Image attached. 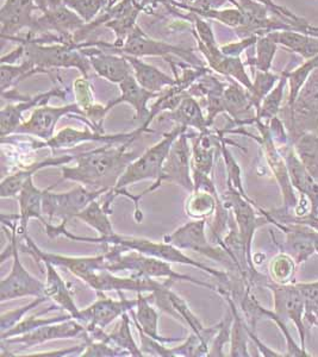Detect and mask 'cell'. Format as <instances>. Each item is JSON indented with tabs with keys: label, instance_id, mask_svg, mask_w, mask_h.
<instances>
[{
	"label": "cell",
	"instance_id": "1",
	"mask_svg": "<svg viewBox=\"0 0 318 357\" xmlns=\"http://www.w3.org/2000/svg\"><path fill=\"white\" fill-rule=\"evenodd\" d=\"M131 143L105 144L93 151L75 155V166H61L62 178L94 187V190L114 188L128 166L139 158L136 153L127 151Z\"/></svg>",
	"mask_w": 318,
	"mask_h": 357
},
{
	"label": "cell",
	"instance_id": "2",
	"mask_svg": "<svg viewBox=\"0 0 318 357\" xmlns=\"http://www.w3.org/2000/svg\"><path fill=\"white\" fill-rule=\"evenodd\" d=\"M65 223L47 224L45 225V234L50 240H55L57 237H66L70 241L82 242V243H100L106 247L109 245H117L121 248L123 252H136L143 255L156 257L160 260L167 261L171 264H188L191 267L200 269L203 272L208 273L209 275L215 276L220 279L223 284H228L230 281V274L222 271H216L212 268L206 267L203 264L192 260L191 257L185 255L178 248L173 247L168 243H159L153 241L142 238V237H132V236H123L119 234L106 236V237H82V236L74 235L72 232L66 229Z\"/></svg>",
	"mask_w": 318,
	"mask_h": 357
},
{
	"label": "cell",
	"instance_id": "3",
	"mask_svg": "<svg viewBox=\"0 0 318 357\" xmlns=\"http://www.w3.org/2000/svg\"><path fill=\"white\" fill-rule=\"evenodd\" d=\"M188 131V128L185 126H176L173 130L167 134L163 135L162 139L156 143V146H151L149 149L144 151L141 156L135 158L134 161L128 166L126 172L123 173L122 176L119 178V181L114 187L116 191H119L121 195H126L134 202L136 212H135V220L137 223H141L143 220V215L139 211V200L142 199L144 195L151 193V190L148 187L142 195H132L127 191V187L134 183H139L144 180H154V183L158 186H161V175H162L163 165L167 158L169 151H171L173 143L179 135Z\"/></svg>",
	"mask_w": 318,
	"mask_h": 357
},
{
	"label": "cell",
	"instance_id": "4",
	"mask_svg": "<svg viewBox=\"0 0 318 357\" xmlns=\"http://www.w3.org/2000/svg\"><path fill=\"white\" fill-rule=\"evenodd\" d=\"M109 271L112 273L130 272L135 275L146 276L151 279H168L173 281H188L205 289L217 292V287L205 281L197 280L191 276L183 275L172 268L171 262L156 257L143 255L136 252H123L117 245H109L105 252Z\"/></svg>",
	"mask_w": 318,
	"mask_h": 357
},
{
	"label": "cell",
	"instance_id": "5",
	"mask_svg": "<svg viewBox=\"0 0 318 357\" xmlns=\"http://www.w3.org/2000/svg\"><path fill=\"white\" fill-rule=\"evenodd\" d=\"M279 117L292 146L303 135L318 134V67L308 77L296 100L282 105Z\"/></svg>",
	"mask_w": 318,
	"mask_h": 357
},
{
	"label": "cell",
	"instance_id": "6",
	"mask_svg": "<svg viewBox=\"0 0 318 357\" xmlns=\"http://www.w3.org/2000/svg\"><path fill=\"white\" fill-rule=\"evenodd\" d=\"M11 41L24 45V60L45 69L50 74L53 68H78L82 77L89 79L91 63L89 57L82 50V43H55L45 45L43 43L28 41L22 37H13Z\"/></svg>",
	"mask_w": 318,
	"mask_h": 357
},
{
	"label": "cell",
	"instance_id": "7",
	"mask_svg": "<svg viewBox=\"0 0 318 357\" xmlns=\"http://www.w3.org/2000/svg\"><path fill=\"white\" fill-rule=\"evenodd\" d=\"M3 229L8 237V242L13 245V269L0 284V301L5 303L25 296L41 298L45 296V282L36 279L33 274L25 269L20 259V235H18V220L11 223L8 218L1 215Z\"/></svg>",
	"mask_w": 318,
	"mask_h": 357
},
{
	"label": "cell",
	"instance_id": "8",
	"mask_svg": "<svg viewBox=\"0 0 318 357\" xmlns=\"http://www.w3.org/2000/svg\"><path fill=\"white\" fill-rule=\"evenodd\" d=\"M253 126H257L259 130V136L245 132L243 129H236V130H229L230 132H236V134H243L248 137L255 139L260 146H262L264 155H265L266 161L268 165L269 169L277 180L282 197V206L280 210L285 212H292L298 205L297 192L294 191V186L291 183L289 169L286 165L285 158L282 156V151L279 146L274 142L273 137L269 131L268 123L262 122V121H255L254 119Z\"/></svg>",
	"mask_w": 318,
	"mask_h": 357
},
{
	"label": "cell",
	"instance_id": "9",
	"mask_svg": "<svg viewBox=\"0 0 318 357\" xmlns=\"http://www.w3.org/2000/svg\"><path fill=\"white\" fill-rule=\"evenodd\" d=\"M54 187L45 188L42 203L43 215L50 224H54L55 220H60V223H68L70 220L77 218V215L93 200L98 199L109 191L106 188L90 191L86 186L79 183L78 186L74 187L70 191L54 193L52 192Z\"/></svg>",
	"mask_w": 318,
	"mask_h": 357
},
{
	"label": "cell",
	"instance_id": "10",
	"mask_svg": "<svg viewBox=\"0 0 318 357\" xmlns=\"http://www.w3.org/2000/svg\"><path fill=\"white\" fill-rule=\"evenodd\" d=\"M227 191L220 195L225 206L228 207L234 215V220L236 222L237 229L240 232L241 240L245 245V254L248 259L249 264L253 269H257L253 264V247L254 235L259 227L266 224H269V220L266 215L260 213V206L249 197L241 195L240 192L235 190L233 186L227 185Z\"/></svg>",
	"mask_w": 318,
	"mask_h": 357
},
{
	"label": "cell",
	"instance_id": "11",
	"mask_svg": "<svg viewBox=\"0 0 318 357\" xmlns=\"http://www.w3.org/2000/svg\"><path fill=\"white\" fill-rule=\"evenodd\" d=\"M255 286L268 289L273 293L274 316L280 318L282 321H292L296 325L299 338H301V347L305 349L306 331L308 326L305 323V301L302 293L297 287L296 282L287 284H275L271 280V278L262 275L259 276Z\"/></svg>",
	"mask_w": 318,
	"mask_h": 357
},
{
	"label": "cell",
	"instance_id": "12",
	"mask_svg": "<svg viewBox=\"0 0 318 357\" xmlns=\"http://www.w3.org/2000/svg\"><path fill=\"white\" fill-rule=\"evenodd\" d=\"M206 222L208 220H191V222L178 227L176 231L165 236L163 242L171 244L180 250H191V252H198L200 255L206 256L218 264L227 266L232 271L238 272L236 264L232 260V257L220 245L212 247L210 244V241L206 237V231H205Z\"/></svg>",
	"mask_w": 318,
	"mask_h": 357
},
{
	"label": "cell",
	"instance_id": "13",
	"mask_svg": "<svg viewBox=\"0 0 318 357\" xmlns=\"http://www.w3.org/2000/svg\"><path fill=\"white\" fill-rule=\"evenodd\" d=\"M223 131H202L192 143V178L195 183V191L217 192L212 180V172L215 167L217 154L220 151Z\"/></svg>",
	"mask_w": 318,
	"mask_h": 357
},
{
	"label": "cell",
	"instance_id": "14",
	"mask_svg": "<svg viewBox=\"0 0 318 357\" xmlns=\"http://www.w3.org/2000/svg\"><path fill=\"white\" fill-rule=\"evenodd\" d=\"M85 22L61 1L48 4L43 16L33 20L25 37L33 38L38 33H55L61 43H74L73 36L85 26ZM75 45V43H74Z\"/></svg>",
	"mask_w": 318,
	"mask_h": 357
},
{
	"label": "cell",
	"instance_id": "15",
	"mask_svg": "<svg viewBox=\"0 0 318 357\" xmlns=\"http://www.w3.org/2000/svg\"><path fill=\"white\" fill-rule=\"evenodd\" d=\"M144 134V131L139 128L130 132H121V134L107 135L105 132L94 131L93 129H84L78 130L74 128H65L55 134L53 138L43 142H31L33 151H38L43 148H50L53 151L60 149H70L74 146H80L86 142H99L104 144H124V143L134 142L136 138Z\"/></svg>",
	"mask_w": 318,
	"mask_h": 357
},
{
	"label": "cell",
	"instance_id": "16",
	"mask_svg": "<svg viewBox=\"0 0 318 357\" xmlns=\"http://www.w3.org/2000/svg\"><path fill=\"white\" fill-rule=\"evenodd\" d=\"M105 50L135 57L161 56L167 62L171 61V55H178L184 57L185 60L191 62L192 65H200L191 50L178 45H172L166 42L156 41L143 33L142 29L137 25L128 33L126 41L119 48H107Z\"/></svg>",
	"mask_w": 318,
	"mask_h": 357
},
{
	"label": "cell",
	"instance_id": "17",
	"mask_svg": "<svg viewBox=\"0 0 318 357\" xmlns=\"http://www.w3.org/2000/svg\"><path fill=\"white\" fill-rule=\"evenodd\" d=\"M173 282H174L173 280H166V284H163L161 289L149 293V296H148L149 301L156 305V307L161 310L162 312L167 313L173 318L184 323L185 325H188L192 333H197L199 336L206 337L210 341H212V338L215 337L217 330H218L220 323L209 329L205 328L203 323L199 321V318L192 312L188 301L172 291L171 286Z\"/></svg>",
	"mask_w": 318,
	"mask_h": 357
},
{
	"label": "cell",
	"instance_id": "18",
	"mask_svg": "<svg viewBox=\"0 0 318 357\" xmlns=\"http://www.w3.org/2000/svg\"><path fill=\"white\" fill-rule=\"evenodd\" d=\"M117 293L119 294V301L106 296L104 292H97V301L89 307L80 310L78 321L85 325L86 330H105L112 321L136 307V299L129 301L124 298L123 292Z\"/></svg>",
	"mask_w": 318,
	"mask_h": 357
},
{
	"label": "cell",
	"instance_id": "19",
	"mask_svg": "<svg viewBox=\"0 0 318 357\" xmlns=\"http://www.w3.org/2000/svg\"><path fill=\"white\" fill-rule=\"evenodd\" d=\"M72 114L85 116L78 102L63 106H37L28 121L22 123L15 134L30 135L42 141H48L55 136L57 122Z\"/></svg>",
	"mask_w": 318,
	"mask_h": 357
},
{
	"label": "cell",
	"instance_id": "20",
	"mask_svg": "<svg viewBox=\"0 0 318 357\" xmlns=\"http://www.w3.org/2000/svg\"><path fill=\"white\" fill-rule=\"evenodd\" d=\"M188 137L185 131L173 143L163 165L161 181L176 183L192 193L195 191V183L192 178V146Z\"/></svg>",
	"mask_w": 318,
	"mask_h": 357
},
{
	"label": "cell",
	"instance_id": "21",
	"mask_svg": "<svg viewBox=\"0 0 318 357\" xmlns=\"http://www.w3.org/2000/svg\"><path fill=\"white\" fill-rule=\"evenodd\" d=\"M85 325L77 319L53 323V324L42 325L40 328L24 333L21 336L10 337L6 340H1V345H16L23 347V349H29L36 345L43 344L45 342L55 341V340H66V338H86Z\"/></svg>",
	"mask_w": 318,
	"mask_h": 357
},
{
	"label": "cell",
	"instance_id": "22",
	"mask_svg": "<svg viewBox=\"0 0 318 357\" xmlns=\"http://www.w3.org/2000/svg\"><path fill=\"white\" fill-rule=\"evenodd\" d=\"M47 0H5L0 10L1 38H13L23 29H30L33 24V10L47 8Z\"/></svg>",
	"mask_w": 318,
	"mask_h": 357
},
{
	"label": "cell",
	"instance_id": "23",
	"mask_svg": "<svg viewBox=\"0 0 318 357\" xmlns=\"http://www.w3.org/2000/svg\"><path fill=\"white\" fill-rule=\"evenodd\" d=\"M282 156L285 158L291 183L294 191L298 192L299 199H305L310 203L311 211L309 215H318V183L315 180L310 172L306 169L304 163L298 158L292 144L279 146Z\"/></svg>",
	"mask_w": 318,
	"mask_h": 357
},
{
	"label": "cell",
	"instance_id": "24",
	"mask_svg": "<svg viewBox=\"0 0 318 357\" xmlns=\"http://www.w3.org/2000/svg\"><path fill=\"white\" fill-rule=\"evenodd\" d=\"M82 50L89 57L91 67L96 70V73L107 82L119 85L131 74H134L132 67L122 54H105L96 47H87L85 43H82Z\"/></svg>",
	"mask_w": 318,
	"mask_h": 357
},
{
	"label": "cell",
	"instance_id": "25",
	"mask_svg": "<svg viewBox=\"0 0 318 357\" xmlns=\"http://www.w3.org/2000/svg\"><path fill=\"white\" fill-rule=\"evenodd\" d=\"M54 97L65 99L66 91L61 86H54L45 93L37 94L33 97H28L24 100H21L15 105H6L0 111V135L1 138L15 134L17 129L20 128L22 123V118L25 111H29L36 106L45 105Z\"/></svg>",
	"mask_w": 318,
	"mask_h": 357
},
{
	"label": "cell",
	"instance_id": "26",
	"mask_svg": "<svg viewBox=\"0 0 318 357\" xmlns=\"http://www.w3.org/2000/svg\"><path fill=\"white\" fill-rule=\"evenodd\" d=\"M225 114H228L236 126H253L257 116L249 91L243 86L230 79L223 94Z\"/></svg>",
	"mask_w": 318,
	"mask_h": 357
},
{
	"label": "cell",
	"instance_id": "27",
	"mask_svg": "<svg viewBox=\"0 0 318 357\" xmlns=\"http://www.w3.org/2000/svg\"><path fill=\"white\" fill-rule=\"evenodd\" d=\"M45 190H40L35 186L33 176L26 180L24 186L22 187L20 195L17 197L18 205H20V215H13V218L18 220V235H26L29 220L36 218L43 225H47L48 222L45 220L42 210L43 203V195Z\"/></svg>",
	"mask_w": 318,
	"mask_h": 357
},
{
	"label": "cell",
	"instance_id": "28",
	"mask_svg": "<svg viewBox=\"0 0 318 357\" xmlns=\"http://www.w3.org/2000/svg\"><path fill=\"white\" fill-rule=\"evenodd\" d=\"M119 195H121L119 191L111 188L104 195V199H100V197L98 199L93 200L85 210H82L77 215V218L89 227H93L100 237L114 235L116 232L111 223L110 215H112V204Z\"/></svg>",
	"mask_w": 318,
	"mask_h": 357
},
{
	"label": "cell",
	"instance_id": "29",
	"mask_svg": "<svg viewBox=\"0 0 318 357\" xmlns=\"http://www.w3.org/2000/svg\"><path fill=\"white\" fill-rule=\"evenodd\" d=\"M119 89H121V96L114 100L107 102L105 105L106 112L119 105L122 102L130 104L131 107L136 112V119L139 121H146L149 116V107H148V102L153 98L159 97L160 93H153L146 89H143L139 85L137 80L135 79L134 74H131L130 77H128L124 82L119 84Z\"/></svg>",
	"mask_w": 318,
	"mask_h": 357
},
{
	"label": "cell",
	"instance_id": "30",
	"mask_svg": "<svg viewBox=\"0 0 318 357\" xmlns=\"http://www.w3.org/2000/svg\"><path fill=\"white\" fill-rule=\"evenodd\" d=\"M74 160H75V155H62L59 158H45L42 161L31 163L30 166L25 167L23 169L15 172L13 174L3 178V181L0 183V198L1 199L17 198L21 192L22 187L26 183V180L33 176L37 171L45 167L65 166Z\"/></svg>",
	"mask_w": 318,
	"mask_h": 357
},
{
	"label": "cell",
	"instance_id": "31",
	"mask_svg": "<svg viewBox=\"0 0 318 357\" xmlns=\"http://www.w3.org/2000/svg\"><path fill=\"white\" fill-rule=\"evenodd\" d=\"M137 304L134 310H131V318L134 321L135 328L142 330L147 336L153 340L168 344V343H178L183 342L181 338H166L161 336L159 331V312L153 306V303L149 301V296H143V293H137Z\"/></svg>",
	"mask_w": 318,
	"mask_h": 357
},
{
	"label": "cell",
	"instance_id": "32",
	"mask_svg": "<svg viewBox=\"0 0 318 357\" xmlns=\"http://www.w3.org/2000/svg\"><path fill=\"white\" fill-rule=\"evenodd\" d=\"M42 264H45V272H47L45 296L48 298V301H54V304L57 305L60 309L65 310L66 312L70 313L74 319L78 321L80 310L77 307L70 287L67 286L66 281L62 279V276L59 274L53 264L50 262H42Z\"/></svg>",
	"mask_w": 318,
	"mask_h": 357
},
{
	"label": "cell",
	"instance_id": "33",
	"mask_svg": "<svg viewBox=\"0 0 318 357\" xmlns=\"http://www.w3.org/2000/svg\"><path fill=\"white\" fill-rule=\"evenodd\" d=\"M123 55V54H122ZM134 72V77L143 89L153 93H161L162 91L176 84V77H169L162 70L156 68V66L148 65L139 57L124 55Z\"/></svg>",
	"mask_w": 318,
	"mask_h": 357
},
{
	"label": "cell",
	"instance_id": "34",
	"mask_svg": "<svg viewBox=\"0 0 318 357\" xmlns=\"http://www.w3.org/2000/svg\"><path fill=\"white\" fill-rule=\"evenodd\" d=\"M203 56L208 61L210 69L223 77L233 79L245 89L252 91L253 82L250 80L243 62L241 61V57L227 56L220 50L216 53H205Z\"/></svg>",
	"mask_w": 318,
	"mask_h": 357
},
{
	"label": "cell",
	"instance_id": "35",
	"mask_svg": "<svg viewBox=\"0 0 318 357\" xmlns=\"http://www.w3.org/2000/svg\"><path fill=\"white\" fill-rule=\"evenodd\" d=\"M163 119L176 123V126L193 128L199 132L208 130L210 128L206 116L203 114L199 102H197L196 98L192 97L188 93L183 98V100L180 102L176 110L166 114Z\"/></svg>",
	"mask_w": 318,
	"mask_h": 357
},
{
	"label": "cell",
	"instance_id": "36",
	"mask_svg": "<svg viewBox=\"0 0 318 357\" xmlns=\"http://www.w3.org/2000/svg\"><path fill=\"white\" fill-rule=\"evenodd\" d=\"M278 45L290 49L306 60L318 55V37L299 33L296 30H278L267 33Z\"/></svg>",
	"mask_w": 318,
	"mask_h": 357
},
{
	"label": "cell",
	"instance_id": "37",
	"mask_svg": "<svg viewBox=\"0 0 318 357\" xmlns=\"http://www.w3.org/2000/svg\"><path fill=\"white\" fill-rule=\"evenodd\" d=\"M220 198L218 192L197 190L190 193L185 203V212L191 220H208L215 215Z\"/></svg>",
	"mask_w": 318,
	"mask_h": 357
},
{
	"label": "cell",
	"instance_id": "38",
	"mask_svg": "<svg viewBox=\"0 0 318 357\" xmlns=\"http://www.w3.org/2000/svg\"><path fill=\"white\" fill-rule=\"evenodd\" d=\"M289 84V77H287V69H285L280 74V79L274 86V89L266 96L265 99L262 100V105L257 111L255 121H262V122L268 123L271 119L278 117L282 110V102L285 93L286 86Z\"/></svg>",
	"mask_w": 318,
	"mask_h": 357
},
{
	"label": "cell",
	"instance_id": "39",
	"mask_svg": "<svg viewBox=\"0 0 318 357\" xmlns=\"http://www.w3.org/2000/svg\"><path fill=\"white\" fill-rule=\"evenodd\" d=\"M129 313L130 312H126L121 317V323H119V328L114 330L112 333H106L105 340L103 342L110 343V344L114 345L117 348L126 350V351L130 354V356L143 357L144 354L142 353V350L137 345V343L135 342L134 336L131 333Z\"/></svg>",
	"mask_w": 318,
	"mask_h": 357
},
{
	"label": "cell",
	"instance_id": "40",
	"mask_svg": "<svg viewBox=\"0 0 318 357\" xmlns=\"http://www.w3.org/2000/svg\"><path fill=\"white\" fill-rule=\"evenodd\" d=\"M294 146L298 158L318 183V134L303 135L294 142Z\"/></svg>",
	"mask_w": 318,
	"mask_h": 357
},
{
	"label": "cell",
	"instance_id": "41",
	"mask_svg": "<svg viewBox=\"0 0 318 357\" xmlns=\"http://www.w3.org/2000/svg\"><path fill=\"white\" fill-rule=\"evenodd\" d=\"M50 74L45 69L40 68L30 61L22 62L21 65H1L0 67V86L4 93L10 87L16 85L18 82H23L35 74Z\"/></svg>",
	"mask_w": 318,
	"mask_h": 357
},
{
	"label": "cell",
	"instance_id": "42",
	"mask_svg": "<svg viewBox=\"0 0 318 357\" xmlns=\"http://www.w3.org/2000/svg\"><path fill=\"white\" fill-rule=\"evenodd\" d=\"M59 309H60V307H59L57 305H54V306H52L50 309L45 310V311H42V312L38 313V314H33V316L28 317V318H24L23 321H20L18 324L15 325L11 329L5 331V333H0V340H6V338H10V337L21 336V335H24V333H30V331L40 328L42 325L60 323V321H68V319L73 318L70 314L54 317V318H40V317H38L40 314H42V313L50 312V311H53V310Z\"/></svg>",
	"mask_w": 318,
	"mask_h": 357
},
{
	"label": "cell",
	"instance_id": "43",
	"mask_svg": "<svg viewBox=\"0 0 318 357\" xmlns=\"http://www.w3.org/2000/svg\"><path fill=\"white\" fill-rule=\"evenodd\" d=\"M297 267V262L292 256L280 252L274 256L269 264L271 280L279 284H292L294 282Z\"/></svg>",
	"mask_w": 318,
	"mask_h": 357
},
{
	"label": "cell",
	"instance_id": "44",
	"mask_svg": "<svg viewBox=\"0 0 318 357\" xmlns=\"http://www.w3.org/2000/svg\"><path fill=\"white\" fill-rule=\"evenodd\" d=\"M255 1L265 5L266 8H268L269 13H274L275 16L279 17V20L292 26L296 31L318 37V28L312 26L309 22L305 21V18H301L294 13H291L289 8L275 4L273 0H255Z\"/></svg>",
	"mask_w": 318,
	"mask_h": 357
},
{
	"label": "cell",
	"instance_id": "45",
	"mask_svg": "<svg viewBox=\"0 0 318 357\" xmlns=\"http://www.w3.org/2000/svg\"><path fill=\"white\" fill-rule=\"evenodd\" d=\"M318 67V55L317 56L311 57L308 61L304 62L302 66H299L296 69L289 68L287 66V77H289V98L286 104H292L296 100L299 91L302 89L303 86L305 84L308 77H310V74L314 72L315 69Z\"/></svg>",
	"mask_w": 318,
	"mask_h": 357
},
{
	"label": "cell",
	"instance_id": "46",
	"mask_svg": "<svg viewBox=\"0 0 318 357\" xmlns=\"http://www.w3.org/2000/svg\"><path fill=\"white\" fill-rule=\"evenodd\" d=\"M257 56L249 60L248 65L255 67L260 72H269L277 54L278 43L268 35L260 36L257 41Z\"/></svg>",
	"mask_w": 318,
	"mask_h": 357
},
{
	"label": "cell",
	"instance_id": "47",
	"mask_svg": "<svg viewBox=\"0 0 318 357\" xmlns=\"http://www.w3.org/2000/svg\"><path fill=\"white\" fill-rule=\"evenodd\" d=\"M228 141L225 137V131L222 132V142H220V155L225 160V168H227V185L233 186L235 190L240 192L241 195L248 197L245 191L243 183H242V172H241V167L236 162V160L234 158L232 151H229Z\"/></svg>",
	"mask_w": 318,
	"mask_h": 357
},
{
	"label": "cell",
	"instance_id": "48",
	"mask_svg": "<svg viewBox=\"0 0 318 357\" xmlns=\"http://www.w3.org/2000/svg\"><path fill=\"white\" fill-rule=\"evenodd\" d=\"M279 79H280V75H277V74L257 70L255 80L253 82V89L252 91H249L250 99H252L255 110H259L262 100L274 89V86L277 85Z\"/></svg>",
	"mask_w": 318,
	"mask_h": 357
},
{
	"label": "cell",
	"instance_id": "49",
	"mask_svg": "<svg viewBox=\"0 0 318 357\" xmlns=\"http://www.w3.org/2000/svg\"><path fill=\"white\" fill-rule=\"evenodd\" d=\"M109 1L110 0H62V3L77 13L86 24H91Z\"/></svg>",
	"mask_w": 318,
	"mask_h": 357
},
{
	"label": "cell",
	"instance_id": "50",
	"mask_svg": "<svg viewBox=\"0 0 318 357\" xmlns=\"http://www.w3.org/2000/svg\"><path fill=\"white\" fill-rule=\"evenodd\" d=\"M198 16L205 20H213L220 22L222 24L233 28L234 30L241 28L245 23V16L240 8H225V10H208V11H196Z\"/></svg>",
	"mask_w": 318,
	"mask_h": 357
},
{
	"label": "cell",
	"instance_id": "51",
	"mask_svg": "<svg viewBox=\"0 0 318 357\" xmlns=\"http://www.w3.org/2000/svg\"><path fill=\"white\" fill-rule=\"evenodd\" d=\"M305 301V323L308 329L315 326L318 313V280L311 282H296Z\"/></svg>",
	"mask_w": 318,
	"mask_h": 357
},
{
	"label": "cell",
	"instance_id": "52",
	"mask_svg": "<svg viewBox=\"0 0 318 357\" xmlns=\"http://www.w3.org/2000/svg\"><path fill=\"white\" fill-rule=\"evenodd\" d=\"M232 325H233V313L229 310L225 319L220 321L216 335L212 338L210 349H209V356H227V354H225V348L232 340Z\"/></svg>",
	"mask_w": 318,
	"mask_h": 357
},
{
	"label": "cell",
	"instance_id": "53",
	"mask_svg": "<svg viewBox=\"0 0 318 357\" xmlns=\"http://www.w3.org/2000/svg\"><path fill=\"white\" fill-rule=\"evenodd\" d=\"M45 301H48V298L47 296H41V298H36L33 303L25 305L21 309L13 310V311L3 313L1 318H0V333H5V331H8V330L13 328L15 325L18 324L20 321L24 319V316L26 313L30 312L31 310L37 307L38 305L43 304Z\"/></svg>",
	"mask_w": 318,
	"mask_h": 357
},
{
	"label": "cell",
	"instance_id": "54",
	"mask_svg": "<svg viewBox=\"0 0 318 357\" xmlns=\"http://www.w3.org/2000/svg\"><path fill=\"white\" fill-rule=\"evenodd\" d=\"M82 357H121L130 356V354L126 350L117 348L110 343L103 341L86 342V348Z\"/></svg>",
	"mask_w": 318,
	"mask_h": 357
},
{
	"label": "cell",
	"instance_id": "55",
	"mask_svg": "<svg viewBox=\"0 0 318 357\" xmlns=\"http://www.w3.org/2000/svg\"><path fill=\"white\" fill-rule=\"evenodd\" d=\"M186 18H192L193 24H195V30L192 31V33H193V36L198 38L205 47H208V48L210 49L220 47V45H217L216 37H215V33H213V30H212V26L210 23L204 21L202 17L198 16L196 13H191V15L186 16Z\"/></svg>",
	"mask_w": 318,
	"mask_h": 357
},
{
	"label": "cell",
	"instance_id": "56",
	"mask_svg": "<svg viewBox=\"0 0 318 357\" xmlns=\"http://www.w3.org/2000/svg\"><path fill=\"white\" fill-rule=\"evenodd\" d=\"M259 36H249L242 38L241 41L229 43V45H222L220 47V52L230 57H240L241 54L245 52V49H248L252 45H257Z\"/></svg>",
	"mask_w": 318,
	"mask_h": 357
},
{
	"label": "cell",
	"instance_id": "57",
	"mask_svg": "<svg viewBox=\"0 0 318 357\" xmlns=\"http://www.w3.org/2000/svg\"><path fill=\"white\" fill-rule=\"evenodd\" d=\"M227 3H232V0H195L193 4L190 6H176L181 10H188V13L196 11H208V10H218Z\"/></svg>",
	"mask_w": 318,
	"mask_h": 357
},
{
	"label": "cell",
	"instance_id": "58",
	"mask_svg": "<svg viewBox=\"0 0 318 357\" xmlns=\"http://www.w3.org/2000/svg\"><path fill=\"white\" fill-rule=\"evenodd\" d=\"M248 335L250 337V340L255 343V345L257 347V349L259 351L262 353V356L265 357H287L286 354L278 353L275 350L271 349L269 347L265 344V343H262L260 340H259V337L255 335V331L254 330L250 329L248 325Z\"/></svg>",
	"mask_w": 318,
	"mask_h": 357
},
{
	"label": "cell",
	"instance_id": "59",
	"mask_svg": "<svg viewBox=\"0 0 318 357\" xmlns=\"http://www.w3.org/2000/svg\"><path fill=\"white\" fill-rule=\"evenodd\" d=\"M22 56H24V45H23L17 47L11 53L1 57V65H13Z\"/></svg>",
	"mask_w": 318,
	"mask_h": 357
},
{
	"label": "cell",
	"instance_id": "60",
	"mask_svg": "<svg viewBox=\"0 0 318 357\" xmlns=\"http://www.w3.org/2000/svg\"><path fill=\"white\" fill-rule=\"evenodd\" d=\"M306 234H308V236H309L311 241H312L316 254H318V230H316L314 227H308V225H306Z\"/></svg>",
	"mask_w": 318,
	"mask_h": 357
},
{
	"label": "cell",
	"instance_id": "61",
	"mask_svg": "<svg viewBox=\"0 0 318 357\" xmlns=\"http://www.w3.org/2000/svg\"><path fill=\"white\" fill-rule=\"evenodd\" d=\"M169 1V4L172 6H180V5H183V6H190V5L193 4L195 3V0H168Z\"/></svg>",
	"mask_w": 318,
	"mask_h": 357
},
{
	"label": "cell",
	"instance_id": "62",
	"mask_svg": "<svg viewBox=\"0 0 318 357\" xmlns=\"http://www.w3.org/2000/svg\"><path fill=\"white\" fill-rule=\"evenodd\" d=\"M315 326H318V313L316 314V318H315Z\"/></svg>",
	"mask_w": 318,
	"mask_h": 357
}]
</instances>
